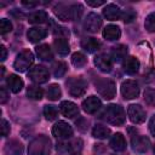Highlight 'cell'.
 I'll list each match as a JSON object with an SVG mask.
<instances>
[{"label":"cell","instance_id":"9","mask_svg":"<svg viewBox=\"0 0 155 155\" xmlns=\"http://www.w3.org/2000/svg\"><path fill=\"white\" fill-rule=\"evenodd\" d=\"M127 115L133 124H143L147 117V113L139 104H131L127 108Z\"/></svg>","mask_w":155,"mask_h":155},{"label":"cell","instance_id":"19","mask_svg":"<svg viewBox=\"0 0 155 155\" xmlns=\"http://www.w3.org/2000/svg\"><path fill=\"white\" fill-rule=\"evenodd\" d=\"M4 151L6 155H22L23 154V145L17 139H11L5 144Z\"/></svg>","mask_w":155,"mask_h":155},{"label":"cell","instance_id":"42","mask_svg":"<svg viewBox=\"0 0 155 155\" xmlns=\"http://www.w3.org/2000/svg\"><path fill=\"white\" fill-rule=\"evenodd\" d=\"M149 131L155 137V115H153L151 119H150V121H149Z\"/></svg>","mask_w":155,"mask_h":155},{"label":"cell","instance_id":"46","mask_svg":"<svg viewBox=\"0 0 155 155\" xmlns=\"http://www.w3.org/2000/svg\"><path fill=\"white\" fill-rule=\"evenodd\" d=\"M70 155H79V154H76V153H73V154H70Z\"/></svg>","mask_w":155,"mask_h":155},{"label":"cell","instance_id":"4","mask_svg":"<svg viewBox=\"0 0 155 155\" xmlns=\"http://www.w3.org/2000/svg\"><path fill=\"white\" fill-rule=\"evenodd\" d=\"M94 86L97 92L105 99H113L116 96V86L111 79L99 78L94 81Z\"/></svg>","mask_w":155,"mask_h":155},{"label":"cell","instance_id":"38","mask_svg":"<svg viewBox=\"0 0 155 155\" xmlns=\"http://www.w3.org/2000/svg\"><path fill=\"white\" fill-rule=\"evenodd\" d=\"M11 30H12L11 22L8 19H6V18H1L0 19V33L1 34H6V33H8Z\"/></svg>","mask_w":155,"mask_h":155},{"label":"cell","instance_id":"28","mask_svg":"<svg viewBox=\"0 0 155 155\" xmlns=\"http://www.w3.org/2000/svg\"><path fill=\"white\" fill-rule=\"evenodd\" d=\"M28 21L31 24H41V23H45L47 21V13H46V11H42V10L35 11V12H33V13H30L28 16Z\"/></svg>","mask_w":155,"mask_h":155},{"label":"cell","instance_id":"25","mask_svg":"<svg viewBox=\"0 0 155 155\" xmlns=\"http://www.w3.org/2000/svg\"><path fill=\"white\" fill-rule=\"evenodd\" d=\"M53 47L56 52L61 56H67L69 53V42L65 38H57L53 41Z\"/></svg>","mask_w":155,"mask_h":155},{"label":"cell","instance_id":"33","mask_svg":"<svg viewBox=\"0 0 155 155\" xmlns=\"http://www.w3.org/2000/svg\"><path fill=\"white\" fill-rule=\"evenodd\" d=\"M71 63H73V65L76 67V68H82V67L87 63V58H86V56H85L84 53H81V52H75V53H73V56H71Z\"/></svg>","mask_w":155,"mask_h":155},{"label":"cell","instance_id":"24","mask_svg":"<svg viewBox=\"0 0 155 155\" xmlns=\"http://www.w3.org/2000/svg\"><path fill=\"white\" fill-rule=\"evenodd\" d=\"M35 52L38 54V57L44 61V62H50L53 59V52L51 50V47L47 45V44H42V45H39L36 48H35Z\"/></svg>","mask_w":155,"mask_h":155},{"label":"cell","instance_id":"15","mask_svg":"<svg viewBox=\"0 0 155 155\" xmlns=\"http://www.w3.org/2000/svg\"><path fill=\"white\" fill-rule=\"evenodd\" d=\"M59 110L61 113L65 116V117H75L79 115V108L75 103L70 102V101H62L59 104Z\"/></svg>","mask_w":155,"mask_h":155},{"label":"cell","instance_id":"47","mask_svg":"<svg viewBox=\"0 0 155 155\" xmlns=\"http://www.w3.org/2000/svg\"><path fill=\"white\" fill-rule=\"evenodd\" d=\"M153 150H154V154H155V145H154V148H153Z\"/></svg>","mask_w":155,"mask_h":155},{"label":"cell","instance_id":"36","mask_svg":"<svg viewBox=\"0 0 155 155\" xmlns=\"http://www.w3.org/2000/svg\"><path fill=\"white\" fill-rule=\"evenodd\" d=\"M144 101L147 104L155 107V90L154 88H147L144 91Z\"/></svg>","mask_w":155,"mask_h":155},{"label":"cell","instance_id":"22","mask_svg":"<svg viewBox=\"0 0 155 155\" xmlns=\"http://www.w3.org/2000/svg\"><path fill=\"white\" fill-rule=\"evenodd\" d=\"M109 145L115 151H124L126 149V139L121 133H115L110 138Z\"/></svg>","mask_w":155,"mask_h":155},{"label":"cell","instance_id":"31","mask_svg":"<svg viewBox=\"0 0 155 155\" xmlns=\"http://www.w3.org/2000/svg\"><path fill=\"white\" fill-rule=\"evenodd\" d=\"M65 71H67V64L64 62L57 61V62L53 63V65H52V73H53L54 78H57V79L62 78L65 74Z\"/></svg>","mask_w":155,"mask_h":155},{"label":"cell","instance_id":"10","mask_svg":"<svg viewBox=\"0 0 155 155\" xmlns=\"http://www.w3.org/2000/svg\"><path fill=\"white\" fill-rule=\"evenodd\" d=\"M52 134L58 139H68L73 136V128L68 122L58 121L52 127Z\"/></svg>","mask_w":155,"mask_h":155},{"label":"cell","instance_id":"26","mask_svg":"<svg viewBox=\"0 0 155 155\" xmlns=\"http://www.w3.org/2000/svg\"><path fill=\"white\" fill-rule=\"evenodd\" d=\"M99 46H101L99 41L94 38H84L81 40V47L85 51H87L88 53H93V52L98 51Z\"/></svg>","mask_w":155,"mask_h":155},{"label":"cell","instance_id":"20","mask_svg":"<svg viewBox=\"0 0 155 155\" xmlns=\"http://www.w3.org/2000/svg\"><path fill=\"white\" fill-rule=\"evenodd\" d=\"M6 84H7L8 88H10L13 93L21 92V90L23 88V85H24L23 80H22L18 75H16V74H10V75L7 76V79H6Z\"/></svg>","mask_w":155,"mask_h":155},{"label":"cell","instance_id":"39","mask_svg":"<svg viewBox=\"0 0 155 155\" xmlns=\"http://www.w3.org/2000/svg\"><path fill=\"white\" fill-rule=\"evenodd\" d=\"M10 131H11L10 124L5 119H2L1 120V134H2V137H7L10 134Z\"/></svg>","mask_w":155,"mask_h":155},{"label":"cell","instance_id":"7","mask_svg":"<svg viewBox=\"0 0 155 155\" xmlns=\"http://www.w3.org/2000/svg\"><path fill=\"white\" fill-rule=\"evenodd\" d=\"M28 78L35 82V84H44L50 79V73L47 70L46 67L44 65H35L33 67L29 73H28Z\"/></svg>","mask_w":155,"mask_h":155},{"label":"cell","instance_id":"12","mask_svg":"<svg viewBox=\"0 0 155 155\" xmlns=\"http://www.w3.org/2000/svg\"><path fill=\"white\" fill-rule=\"evenodd\" d=\"M131 144L134 151L142 154V153H147L150 148V140L149 138H147L145 136H140V134H134L131 139Z\"/></svg>","mask_w":155,"mask_h":155},{"label":"cell","instance_id":"6","mask_svg":"<svg viewBox=\"0 0 155 155\" xmlns=\"http://www.w3.org/2000/svg\"><path fill=\"white\" fill-rule=\"evenodd\" d=\"M33 62H34V56H33L31 51L23 50L16 57L15 63H13V68L17 71H19V73H23V71H25L27 69L30 68V65L33 64Z\"/></svg>","mask_w":155,"mask_h":155},{"label":"cell","instance_id":"27","mask_svg":"<svg viewBox=\"0 0 155 155\" xmlns=\"http://www.w3.org/2000/svg\"><path fill=\"white\" fill-rule=\"evenodd\" d=\"M127 46L126 45H117L115 47H113L111 52H110V58L114 62H121L124 58H126L127 54Z\"/></svg>","mask_w":155,"mask_h":155},{"label":"cell","instance_id":"14","mask_svg":"<svg viewBox=\"0 0 155 155\" xmlns=\"http://www.w3.org/2000/svg\"><path fill=\"white\" fill-rule=\"evenodd\" d=\"M101 107H102V102L96 96H90L82 102V109L87 114H94L101 109Z\"/></svg>","mask_w":155,"mask_h":155},{"label":"cell","instance_id":"37","mask_svg":"<svg viewBox=\"0 0 155 155\" xmlns=\"http://www.w3.org/2000/svg\"><path fill=\"white\" fill-rule=\"evenodd\" d=\"M136 17H137V13L134 12V10L127 8V10H125V11H122L121 19H122L125 23H131L133 19H136Z\"/></svg>","mask_w":155,"mask_h":155},{"label":"cell","instance_id":"18","mask_svg":"<svg viewBox=\"0 0 155 155\" xmlns=\"http://www.w3.org/2000/svg\"><path fill=\"white\" fill-rule=\"evenodd\" d=\"M139 61L136 58V57H126L125 61H124V64H122V68H124V71L128 75H134L138 70H139Z\"/></svg>","mask_w":155,"mask_h":155},{"label":"cell","instance_id":"23","mask_svg":"<svg viewBox=\"0 0 155 155\" xmlns=\"http://www.w3.org/2000/svg\"><path fill=\"white\" fill-rule=\"evenodd\" d=\"M47 35L46 30L42 29V28H38V27H34V28H30L27 33V36H28V40L33 44L35 42H39L41 41L42 39H45Z\"/></svg>","mask_w":155,"mask_h":155},{"label":"cell","instance_id":"35","mask_svg":"<svg viewBox=\"0 0 155 155\" xmlns=\"http://www.w3.org/2000/svg\"><path fill=\"white\" fill-rule=\"evenodd\" d=\"M144 27H145L147 31H149V33H155V12H151V13H149V15L145 17Z\"/></svg>","mask_w":155,"mask_h":155},{"label":"cell","instance_id":"45","mask_svg":"<svg viewBox=\"0 0 155 155\" xmlns=\"http://www.w3.org/2000/svg\"><path fill=\"white\" fill-rule=\"evenodd\" d=\"M22 5H23V6H25V7H29V8H30V7H35L36 5H39V2H38V1H36V2H30V1H29V2H28V1H22Z\"/></svg>","mask_w":155,"mask_h":155},{"label":"cell","instance_id":"16","mask_svg":"<svg viewBox=\"0 0 155 155\" xmlns=\"http://www.w3.org/2000/svg\"><path fill=\"white\" fill-rule=\"evenodd\" d=\"M57 151L62 154H73V151H78L81 148V140L75 139L73 142H61L57 144Z\"/></svg>","mask_w":155,"mask_h":155},{"label":"cell","instance_id":"32","mask_svg":"<svg viewBox=\"0 0 155 155\" xmlns=\"http://www.w3.org/2000/svg\"><path fill=\"white\" fill-rule=\"evenodd\" d=\"M27 96H28L30 99L40 101V99L42 98V96H44V91H42L40 87L31 85V86H29V87L27 88Z\"/></svg>","mask_w":155,"mask_h":155},{"label":"cell","instance_id":"29","mask_svg":"<svg viewBox=\"0 0 155 155\" xmlns=\"http://www.w3.org/2000/svg\"><path fill=\"white\" fill-rule=\"evenodd\" d=\"M110 128L107 127V126H103V125H96L93 128H92V136L94 138H98V139H104V138H108L109 134H110Z\"/></svg>","mask_w":155,"mask_h":155},{"label":"cell","instance_id":"43","mask_svg":"<svg viewBox=\"0 0 155 155\" xmlns=\"http://www.w3.org/2000/svg\"><path fill=\"white\" fill-rule=\"evenodd\" d=\"M53 33H54L56 35H57V34H58V35H59V34H63V35H67V34H68V31L65 30V28H62V27H59V25L56 27V29L53 30Z\"/></svg>","mask_w":155,"mask_h":155},{"label":"cell","instance_id":"41","mask_svg":"<svg viewBox=\"0 0 155 155\" xmlns=\"http://www.w3.org/2000/svg\"><path fill=\"white\" fill-rule=\"evenodd\" d=\"M86 4L88 6H92V7H98L103 4H105L103 0H86Z\"/></svg>","mask_w":155,"mask_h":155},{"label":"cell","instance_id":"11","mask_svg":"<svg viewBox=\"0 0 155 155\" xmlns=\"http://www.w3.org/2000/svg\"><path fill=\"white\" fill-rule=\"evenodd\" d=\"M102 27V19L101 16L96 12H90L85 21H84V28L85 30L90 31V33H97L99 30V28Z\"/></svg>","mask_w":155,"mask_h":155},{"label":"cell","instance_id":"5","mask_svg":"<svg viewBox=\"0 0 155 155\" xmlns=\"http://www.w3.org/2000/svg\"><path fill=\"white\" fill-rule=\"evenodd\" d=\"M65 85H67V90H68L69 94L73 97H76V98L84 96L87 90V82L80 76L79 78H76V76L69 78L65 81Z\"/></svg>","mask_w":155,"mask_h":155},{"label":"cell","instance_id":"21","mask_svg":"<svg viewBox=\"0 0 155 155\" xmlns=\"http://www.w3.org/2000/svg\"><path fill=\"white\" fill-rule=\"evenodd\" d=\"M103 38L104 39H107V40H109V41H114V40H117V39H120V36H121V30H120V28L117 27V25H115V24H109V25H107L104 29H103Z\"/></svg>","mask_w":155,"mask_h":155},{"label":"cell","instance_id":"2","mask_svg":"<svg viewBox=\"0 0 155 155\" xmlns=\"http://www.w3.org/2000/svg\"><path fill=\"white\" fill-rule=\"evenodd\" d=\"M104 121H107L110 125L114 126H121L125 124L126 120V113L124 110V108L119 104H110L108 105L104 111L102 113L101 116Z\"/></svg>","mask_w":155,"mask_h":155},{"label":"cell","instance_id":"30","mask_svg":"<svg viewBox=\"0 0 155 155\" xmlns=\"http://www.w3.org/2000/svg\"><path fill=\"white\" fill-rule=\"evenodd\" d=\"M46 94H47V98H48L50 101H58V99L61 98V96H62L61 87H59L57 84H52V85L48 86Z\"/></svg>","mask_w":155,"mask_h":155},{"label":"cell","instance_id":"8","mask_svg":"<svg viewBox=\"0 0 155 155\" xmlns=\"http://www.w3.org/2000/svg\"><path fill=\"white\" fill-rule=\"evenodd\" d=\"M121 94L125 99L137 98L139 94V85L136 80H125L121 84Z\"/></svg>","mask_w":155,"mask_h":155},{"label":"cell","instance_id":"1","mask_svg":"<svg viewBox=\"0 0 155 155\" xmlns=\"http://www.w3.org/2000/svg\"><path fill=\"white\" fill-rule=\"evenodd\" d=\"M53 12L59 19H62L64 22H69V21H74V19L79 18L81 16L82 6L80 4L59 2L53 7Z\"/></svg>","mask_w":155,"mask_h":155},{"label":"cell","instance_id":"13","mask_svg":"<svg viewBox=\"0 0 155 155\" xmlns=\"http://www.w3.org/2000/svg\"><path fill=\"white\" fill-rule=\"evenodd\" d=\"M94 65L104 73H109L113 68V61L110 58V56L105 54V53H99L94 57Z\"/></svg>","mask_w":155,"mask_h":155},{"label":"cell","instance_id":"3","mask_svg":"<svg viewBox=\"0 0 155 155\" xmlns=\"http://www.w3.org/2000/svg\"><path fill=\"white\" fill-rule=\"evenodd\" d=\"M51 140L45 134L36 136L28 147V155H50Z\"/></svg>","mask_w":155,"mask_h":155},{"label":"cell","instance_id":"34","mask_svg":"<svg viewBox=\"0 0 155 155\" xmlns=\"http://www.w3.org/2000/svg\"><path fill=\"white\" fill-rule=\"evenodd\" d=\"M57 114H58V110L54 105H45L44 107V115L46 117V120L48 121H53L56 117H57Z\"/></svg>","mask_w":155,"mask_h":155},{"label":"cell","instance_id":"40","mask_svg":"<svg viewBox=\"0 0 155 155\" xmlns=\"http://www.w3.org/2000/svg\"><path fill=\"white\" fill-rule=\"evenodd\" d=\"M7 99H8V92H7L6 87L1 86L0 87V103L1 104H5L7 102Z\"/></svg>","mask_w":155,"mask_h":155},{"label":"cell","instance_id":"44","mask_svg":"<svg viewBox=\"0 0 155 155\" xmlns=\"http://www.w3.org/2000/svg\"><path fill=\"white\" fill-rule=\"evenodd\" d=\"M0 51H1V56H0V59L1 61H5L6 59V56H7V52H6V48L4 45L0 46Z\"/></svg>","mask_w":155,"mask_h":155},{"label":"cell","instance_id":"17","mask_svg":"<svg viewBox=\"0 0 155 155\" xmlns=\"http://www.w3.org/2000/svg\"><path fill=\"white\" fill-rule=\"evenodd\" d=\"M103 15L109 21H117V19L121 18L122 11H121V8L117 5H115V4H108L103 8Z\"/></svg>","mask_w":155,"mask_h":155}]
</instances>
